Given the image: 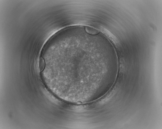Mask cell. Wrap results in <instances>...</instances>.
<instances>
[{"instance_id":"cell-1","label":"cell","mask_w":162,"mask_h":129,"mask_svg":"<svg viewBox=\"0 0 162 129\" xmlns=\"http://www.w3.org/2000/svg\"><path fill=\"white\" fill-rule=\"evenodd\" d=\"M40 71L42 72L44 71L46 66V63L44 58L42 57H40L39 63Z\"/></svg>"}]
</instances>
